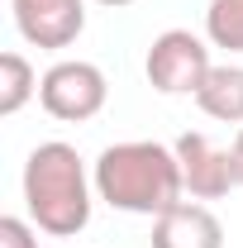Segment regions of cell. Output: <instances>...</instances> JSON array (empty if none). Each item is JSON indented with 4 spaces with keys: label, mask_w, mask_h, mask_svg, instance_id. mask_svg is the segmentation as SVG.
<instances>
[{
    "label": "cell",
    "mask_w": 243,
    "mask_h": 248,
    "mask_svg": "<svg viewBox=\"0 0 243 248\" xmlns=\"http://www.w3.org/2000/svg\"><path fill=\"white\" fill-rule=\"evenodd\" d=\"M229 153H234V177L243 186V124H239V134H234V143H229Z\"/></svg>",
    "instance_id": "obj_12"
},
{
    "label": "cell",
    "mask_w": 243,
    "mask_h": 248,
    "mask_svg": "<svg viewBox=\"0 0 243 248\" xmlns=\"http://www.w3.org/2000/svg\"><path fill=\"white\" fill-rule=\"evenodd\" d=\"M152 248H224V224L210 205L182 201L152 219Z\"/></svg>",
    "instance_id": "obj_7"
},
{
    "label": "cell",
    "mask_w": 243,
    "mask_h": 248,
    "mask_svg": "<svg viewBox=\"0 0 243 248\" xmlns=\"http://www.w3.org/2000/svg\"><path fill=\"white\" fill-rule=\"evenodd\" d=\"M105 100H110V81H105V72L86 58H62L53 62L48 72H43V81H38V105L62 124H86L95 120L100 110H105Z\"/></svg>",
    "instance_id": "obj_3"
},
{
    "label": "cell",
    "mask_w": 243,
    "mask_h": 248,
    "mask_svg": "<svg viewBox=\"0 0 243 248\" xmlns=\"http://www.w3.org/2000/svg\"><path fill=\"white\" fill-rule=\"evenodd\" d=\"M38 72H33V62L24 53H0V115H19L24 105H29L33 95H38Z\"/></svg>",
    "instance_id": "obj_9"
},
{
    "label": "cell",
    "mask_w": 243,
    "mask_h": 248,
    "mask_svg": "<svg viewBox=\"0 0 243 248\" xmlns=\"http://www.w3.org/2000/svg\"><path fill=\"white\" fill-rule=\"evenodd\" d=\"M210 43L196 38L191 29H167L148 43V58H143V72H148V86L162 95H196L210 77Z\"/></svg>",
    "instance_id": "obj_4"
},
{
    "label": "cell",
    "mask_w": 243,
    "mask_h": 248,
    "mask_svg": "<svg viewBox=\"0 0 243 248\" xmlns=\"http://www.w3.org/2000/svg\"><path fill=\"white\" fill-rule=\"evenodd\" d=\"M172 148L182 157V182L191 191V201H219V196H229L239 186V177H234V153L219 148V143H210L205 134H182Z\"/></svg>",
    "instance_id": "obj_6"
},
{
    "label": "cell",
    "mask_w": 243,
    "mask_h": 248,
    "mask_svg": "<svg viewBox=\"0 0 243 248\" xmlns=\"http://www.w3.org/2000/svg\"><path fill=\"white\" fill-rule=\"evenodd\" d=\"M15 29L33 48H72L86 29V0H10Z\"/></svg>",
    "instance_id": "obj_5"
},
{
    "label": "cell",
    "mask_w": 243,
    "mask_h": 248,
    "mask_svg": "<svg viewBox=\"0 0 243 248\" xmlns=\"http://www.w3.org/2000/svg\"><path fill=\"white\" fill-rule=\"evenodd\" d=\"M205 38L224 53H243V0H210L205 5Z\"/></svg>",
    "instance_id": "obj_10"
},
{
    "label": "cell",
    "mask_w": 243,
    "mask_h": 248,
    "mask_svg": "<svg viewBox=\"0 0 243 248\" xmlns=\"http://www.w3.org/2000/svg\"><path fill=\"white\" fill-rule=\"evenodd\" d=\"M95 196L124 210V215H167L172 205H182L186 182H182V157L177 148L157 143V139H129V143H110L91 167Z\"/></svg>",
    "instance_id": "obj_1"
},
{
    "label": "cell",
    "mask_w": 243,
    "mask_h": 248,
    "mask_svg": "<svg viewBox=\"0 0 243 248\" xmlns=\"http://www.w3.org/2000/svg\"><path fill=\"white\" fill-rule=\"evenodd\" d=\"M91 196H95V177L86 172V162L72 143L48 139L24 157V205L43 234L76 239L91 224Z\"/></svg>",
    "instance_id": "obj_2"
},
{
    "label": "cell",
    "mask_w": 243,
    "mask_h": 248,
    "mask_svg": "<svg viewBox=\"0 0 243 248\" xmlns=\"http://www.w3.org/2000/svg\"><path fill=\"white\" fill-rule=\"evenodd\" d=\"M0 248H38V224L19 215H5L0 219Z\"/></svg>",
    "instance_id": "obj_11"
},
{
    "label": "cell",
    "mask_w": 243,
    "mask_h": 248,
    "mask_svg": "<svg viewBox=\"0 0 243 248\" xmlns=\"http://www.w3.org/2000/svg\"><path fill=\"white\" fill-rule=\"evenodd\" d=\"M95 5H110V10H120V5H134V0H95Z\"/></svg>",
    "instance_id": "obj_13"
},
{
    "label": "cell",
    "mask_w": 243,
    "mask_h": 248,
    "mask_svg": "<svg viewBox=\"0 0 243 248\" xmlns=\"http://www.w3.org/2000/svg\"><path fill=\"white\" fill-rule=\"evenodd\" d=\"M196 105L219 124H243V67L239 62H214L205 86L196 91Z\"/></svg>",
    "instance_id": "obj_8"
}]
</instances>
